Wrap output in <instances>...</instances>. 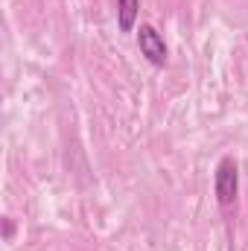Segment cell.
Instances as JSON below:
<instances>
[{"label":"cell","mask_w":248,"mask_h":251,"mask_svg":"<svg viewBox=\"0 0 248 251\" xmlns=\"http://www.w3.org/2000/svg\"><path fill=\"white\" fill-rule=\"evenodd\" d=\"M237 190H240L237 161H234V158H222L219 167H216V199H219V204H225V207L234 204Z\"/></svg>","instance_id":"1"},{"label":"cell","mask_w":248,"mask_h":251,"mask_svg":"<svg viewBox=\"0 0 248 251\" xmlns=\"http://www.w3.org/2000/svg\"><path fill=\"white\" fill-rule=\"evenodd\" d=\"M137 47H140V53L149 59L152 64H167V44H164V38H161V32L155 29V26H140V32H137Z\"/></svg>","instance_id":"2"},{"label":"cell","mask_w":248,"mask_h":251,"mask_svg":"<svg viewBox=\"0 0 248 251\" xmlns=\"http://www.w3.org/2000/svg\"><path fill=\"white\" fill-rule=\"evenodd\" d=\"M137 12H140V0H117V21H120V29L123 32H131L134 29Z\"/></svg>","instance_id":"3"}]
</instances>
